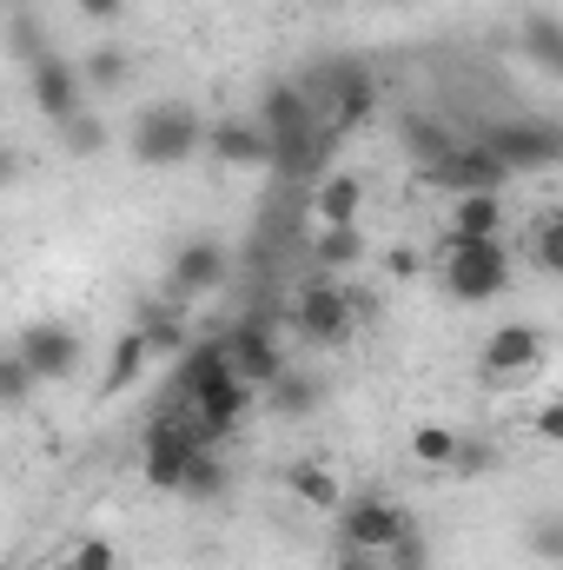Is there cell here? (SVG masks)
Returning <instances> with one entry per match:
<instances>
[{"instance_id": "21", "label": "cell", "mask_w": 563, "mask_h": 570, "mask_svg": "<svg viewBox=\"0 0 563 570\" xmlns=\"http://www.w3.org/2000/svg\"><path fill=\"white\" fill-rule=\"evenodd\" d=\"M457 451H464V438H457L451 425H418V431H412V458L431 464V471H451V464H457Z\"/></svg>"}, {"instance_id": "25", "label": "cell", "mask_w": 563, "mask_h": 570, "mask_svg": "<svg viewBox=\"0 0 563 570\" xmlns=\"http://www.w3.org/2000/svg\"><path fill=\"white\" fill-rule=\"evenodd\" d=\"M80 73H87V87H100V94H113V87H127V73H134V60H127L120 47H93V53L80 60Z\"/></svg>"}, {"instance_id": "9", "label": "cell", "mask_w": 563, "mask_h": 570, "mask_svg": "<svg viewBox=\"0 0 563 570\" xmlns=\"http://www.w3.org/2000/svg\"><path fill=\"white\" fill-rule=\"evenodd\" d=\"M219 345H226L233 372H239V379H253L259 392H273V385L285 379V352H279V338H273V325H259V318H239V325H233Z\"/></svg>"}, {"instance_id": "7", "label": "cell", "mask_w": 563, "mask_h": 570, "mask_svg": "<svg viewBox=\"0 0 563 570\" xmlns=\"http://www.w3.org/2000/svg\"><path fill=\"white\" fill-rule=\"evenodd\" d=\"M27 94H33V107H40V120H53V127H67V120H80L87 107V73L73 67V60H60V53H40L33 67H27Z\"/></svg>"}, {"instance_id": "23", "label": "cell", "mask_w": 563, "mask_h": 570, "mask_svg": "<svg viewBox=\"0 0 563 570\" xmlns=\"http://www.w3.org/2000/svg\"><path fill=\"white\" fill-rule=\"evenodd\" d=\"M524 47H531V60H544V67L563 80V20L531 13V20H524Z\"/></svg>"}, {"instance_id": "36", "label": "cell", "mask_w": 563, "mask_h": 570, "mask_svg": "<svg viewBox=\"0 0 563 570\" xmlns=\"http://www.w3.org/2000/svg\"><path fill=\"white\" fill-rule=\"evenodd\" d=\"M484 464H491V451H484L477 438H464V451H457V464H451V471H484Z\"/></svg>"}, {"instance_id": "31", "label": "cell", "mask_w": 563, "mask_h": 570, "mask_svg": "<svg viewBox=\"0 0 563 570\" xmlns=\"http://www.w3.org/2000/svg\"><path fill=\"white\" fill-rule=\"evenodd\" d=\"M67 570H120V564H113V544L107 538H87V544H73Z\"/></svg>"}, {"instance_id": "6", "label": "cell", "mask_w": 563, "mask_h": 570, "mask_svg": "<svg viewBox=\"0 0 563 570\" xmlns=\"http://www.w3.org/2000/svg\"><path fill=\"white\" fill-rule=\"evenodd\" d=\"M206 451V431L199 419L186 412V419H159V425L146 431V451H140V471L152 491H186V471H192V458Z\"/></svg>"}, {"instance_id": "37", "label": "cell", "mask_w": 563, "mask_h": 570, "mask_svg": "<svg viewBox=\"0 0 563 570\" xmlns=\"http://www.w3.org/2000/svg\"><path fill=\"white\" fill-rule=\"evenodd\" d=\"M120 7H127V0H80L87 20H120Z\"/></svg>"}, {"instance_id": "32", "label": "cell", "mask_w": 563, "mask_h": 570, "mask_svg": "<svg viewBox=\"0 0 563 570\" xmlns=\"http://www.w3.org/2000/svg\"><path fill=\"white\" fill-rule=\"evenodd\" d=\"M531 431H537V444H563V399H544L531 412Z\"/></svg>"}, {"instance_id": "28", "label": "cell", "mask_w": 563, "mask_h": 570, "mask_svg": "<svg viewBox=\"0 0 563 570\" xmlns=\"http://www.w3.org/2000/svg\"><path fill=\"white\" fill-rule=\"evenodd\" d=\"M378 564H385V570H431V544H424L418 524H412V531H405V538H398V544L378 558Z\"/></svg>"}, {"instance_id": "16", "label": "cell", "mask_w": 563, "mask_h": 570, "mask_svg": "<svg viewBox=\"0 0 563 570\" xmlns=\"http://www.w3.org/2000/svg\"><path fill=\"white\" fill-rule=\"evenodd\" d=\"M285 484H292V498L305 504V511H345V478L332 471V464H318V458H298L292 471H285Z\"/></svg>"}, {"instance_id": "10", "label": "cell", "mask_w": 563, "mask_h": 570, "mask_svg": "<svg viewBox=\"0 0 563 570\" xmlns=\"http://www.w3.org/2000/svg\"><path fill=\"white\" fill-rule=\"evenodd\" d=\"M206 153H213L219 166H233V173H266V166H279V146H273V134H266L259 120H213V127H206Z\"/></svg>"}, {"instance_id": "13", "label": "cell", "mask_w": 563, "mask_h": 570, "mask_svg": "<svg viewBox=\"0 0 563 570\" xmlns=\"http://www.w3.org/2000/svg\"><path fill=\"white\" fill-rule=\"evenodd\" d=\"M484 146H491L511 173H537V166H557L563 159V134H551V127H491Z\"/></svg>"}, {"instance_id": "17", "label": "cell", "mask_w": 563, "mask_h": 570, "mask_svg": "<svg viewBox=\"0 0 563 570\" xmlns=\"http://www.w3.org/2000/svg\"><path fill=\"white\" fill-rule=\"evenodd\" d=\"M497 233H504V199L497 193H457L451 239H497Z\"/></svg>"}, {"instance_id": "30", "label": "cell", "mask_w": 563, "mask_h": 570, "mask_svg": "<svg viewBox=\"0 0 563 570\" xmlns=\"http://www.w3.org/2000/svg\"><path fill=\"white\" fill-rule=\"evenodd\" d=\"M531 551L551 558V564H563V518H537V524H531Z\"/></svg>"}, {"instance_id": "33", "label": "cell", "mask_w": 563, "mask_h": 570, "mask_svg": "<svg viewBox=\"0 0 563 570\" xmlns=\"http://www.w3.org/2000/svg\"><path fill=\"white\" fill-rule=\"evenodd\" d=\"M179 338H186L179 318H146V345H152V358H159V352H179Z\"/></svg>"}, {"instance_id": "8", "label": "cell", "mask_w": 563, "mask_h": 570, "mask_svg": "<svg viewBox=\"0 0 563 570\" xmlns=\"http://www.w3.org/2000/svg\"><path fill=\"white\" fill-rule=\"evenodd\" d=\"M13 352L40 372V385H60V379H73V372H80V332H73V325H60V318H33V325H20Z\"/></svg>"}, {"instance_id": "14", "label": "cell", "mask_w": 563, "mask_h": 570, "mask_svg": "<svg viewBox=\"0 0 563 570\" xmlns=\"http://www.w3.org/2000/svg\"><path fill=\"white\" fill-rule=\"evenodd\" d=\"M166 285H172L179 298H199V292L226 285V246H219V239H186V246L172 253V273H166Z\"/></svg>"}, {"instance_id": "2", "label": "cell", "mask_w": 563, "mask_h": 570, "mask_svg": "<svg viewBox=\"0 0 563 570\" xmlns=\"http://www.w3.org/2000/svg\"><path fill=\"white\" fill-rule=\"evenodd\" d=\"M127 146H134L140 166H186V159L206 146V120H199L186 100H152L140 120H134Z\"/></svg>"}, {"instance_id": "3", "label": "cell", "mask_w": 563, "mask_h": 570, "mask_svg": "<svg viewBox=\"0 0 563 570\" xmlns=\"http://www.w3.org/2000/svg\"><path fill=\"white\" fill-rule=\"evenodd\" d=\"M444 292L457 305H491L511 292V253L504 239H444Z\"/></svg>"}, {"instance_id": "20", "label": "cell", "mask_w": 563, "mask_h": 570, "mask_svg": "<svg viewBox=\"0 0 563 570\" xmlns=\"http://www.w3.org/2000/svg\"><path fill=\"white\" fill-rule=\"evenodd\" d=\"M146 358H152V345H146V325H134V332H120V338H113V365H107V399H113V392H127V385L140 379Z\"/></svg>"}, {"instance_id": "11", "label": "cell", "mask_w": 563, "mask_h": 570, "mask_svg": "<svg viewBox=\"0 0 563 570\" xmlns=\"http://www.w3.org/2000/svg\"><path fill=\"white\" fill-rule=\"evenodd\" d=\"M537 358H544V332L537 325H524V318H511V325H497L491 338H484V379H524V372H537Z\"/></svg>"}, {"instance_id": "19", "label": "cell", "mask_w": 563, "mask_h": 570, "mask_svg": "<svg viewBox=\"0 0 563 570\" xmlns=\"http://www.w3.org/2000/svg\"><path fill=\"white\" fill-rule=\"evenodd\" d=\"M531 266L551 273V279H563V206H544V213L531 219Z\"/></svg>"}, {"instance_id": "35", "label": "cell", "mask_w": 563, "mask_h": 570, "mask_svg": "<svg viewBox=\"0 0 563 570\" xmlns=\"http://www.w3.org/2000/svg\"><path fill=\"white\" fill-rule=\"evenodd\" d=\"M332 570H385L372 551H352V544H338V558H332Z\"/></svg>"}, {"instance_id": "15", "label": "cell", "mask_w": 563, "mask_h": 570, "mask_svg": "<svg viewBox=\"0 0 563 570\" xmlns=\"http://www.w3.org/2000/svg\"><path fill=\"white\" fill-rule=\"evenodd\" d=\"M358 213H365V179L358 173H325L312 186V219L318 226H358Z\"/></svg>"}, {"instance_id": "12", "label": "cell", "mask_w": 563, "mask_h": 570, "mask_svg": "<svg viewBox=\"0 0 563 570\" xmlns=\"http://www.w3.org/2000/svg\"><path fill=\"white\" fill-rule=\"evenodd\" d=\"M424 179H431V186H451V193H497V186L511 179V166L477 140V146H457V153H451L437 173H424Z\"/></svg>"}, {"instance_id": "29", "label": "cell", "mask_w": 563, "mask_h": 570, "mask_svg": "<svg viewBox=\"0 0 563 570\" xmlns=\"http://www.w3.org/2000/svg\"><path fill=\"white\" fill-rule=\"evenodd\" d=\"M60 140H67V153H80V159H87V153H100V146H107V127H100L93 114H80V120H67V127H60Z\"/></svg>"}, {"instance_id": "26", "label": "cell", "mask_w": 563, "mask_h": 570, "mask_svg": "<svg viewBox=\"0 0 563 570\" xmlns=\"http://www.w3.org/2000/svg\"><path fill=\"white\" fill-rule=\"evenodd\" d=\"M219 491H226V464H219V451L206 444V451L192 458V471H186V498H192V504H213Z\"/></svg>"}, {"instance_id": "27", "label": "cell", "mask_w": 563, "mask_h": 570, "mask_svg": "<svg viewBox=\"0 0 563 570\" xmlns=\"http://www.w3.org/2000/svg\"><path fill=\"white\" fill-rule=\"evenodd\" d=\"M33 385H40V372H33V365H27L20 352H7V358H0V399H7L13 412H20V405L33 399Z\"/></svg>"}, {"instance_id": "4", "label": "cell", "mask_w": 563, "mask_h": 570, "mask_svg": "<svg viewBox=\"0 0 563 570\" xmlns=\"http://www.w3.org/2000/svg\"><path fill=\"white\" fill-rule=\"evenodd\" d=\"M412 524H418V518H412L398 498H385V491H352V498H345V511H338V544L385 558Z\"/></svg>"}, {"instance_id": "5", "label": "cell", "mask_w": 563, "mask_h": 570, "mask_svg": "<svg viewBox=\"0 0 563 570\" xmlns=\"http://www.w3.org/2000/svg\"><path fill=\"white\" fill-rule=\"evenodd\" d=\"M292 325H298V338H312V345L338 352V345H352L358 305L345 298V285L332 279V273H318L312 285H298V298H292Z\"/></svg>"}, {"instance_id": "18", "label": "cell", "mask_w": 563, "mask_h": 570, "mask_svg": "<svg viewBox=\"0 0 563 570\" xmlns=\"http://www.w3.org/2000/svg\"><path fill=\"white\" fill-rule=\"evenodd\" d=\"M312 259H318V273H352V266H365V233L358 226H318L312 233Z\"/></svg>"}, {"instance_id": "24", "label": "cell", "mask_w": 563, "mask_h": 570, "mask_svg": "<svg viewBox=\"0 0 563 570\" xmlns=\"http://www.w3.org/2000/svg\"><path fill=\"white\" fill-rule=\"evenodd\" d=\"M405 153L418 159L424 173H437V166H444V159H451L457 146L444 140V127H431V120H405Z\"/></svg>"}, {"instance_id": "22", "label": "cell", "mask_w": 563, "mask_h": 570, "mask_svg": "<svg viewBox=\"0 0 563 570\" xmlns=\"http://www.w3.org/2000/svg\"><path fill=\"white\" fill-rule=\"evenodd\" d=\"M318 399H325V392H318L312 379H298V372H285L279 385L266 392V405H273L279 419H312V412H318Z\"/></svg>"}, {"instance_id": "34", "label": "cell", "mask_w": 563, "mask_h": 570, "mask_svg": "<svg viewBox=\"0 0 563 570\" xmlns=\"http://www.w3.org/2000/svg\"><path fill=\"white\" fill-rule=\"evenodd\" d=\"M418 253H412V246H392V253H385V273H392V279H418Z\"/></svg>"}, {"instance_id": "1", "label": "cell", "mask_w": 563, "mask_h": 570, "mask_svg": "<svg viewBox=\"0 0 563 570\" xmlns=\"http://www.w3.org/2000/svg\"><path fill=\"white\" fill-rule=\"evenodd\" d=\"M179 392H186V412H192L199 431H206V444H226V438L239 431V419L253 412V399H259V385L233 372L226 345H199V352L186 358Z\"/></svg>"}]
</instances>
